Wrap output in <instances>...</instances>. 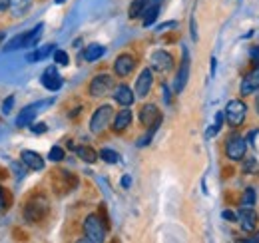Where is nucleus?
Listing matches in <instances>:
<instances>
[{
  "instance_id": "obj_1",
  "label": "nucleus",
  "mask_w": 259,
  "mask_h": 243,
  "mask_svg": "<svg viewBox=\"0 0 259 243\" xmlns=\"http://www.w3.org/2000/svg\"><path fill=\"white\" fill-rule=\"evenodd\" d=\"M48 212H50V204H48L46 195L36 193L24 206V219L28 223H38V221H42L48 215Z\"/></svg>"
},
{
  "instance_id": "obj_2",
  "label": "nucleus",
  "mask_w": 259,
  "mask_h": 243,
  "mask_svg": "<svg viewBox=\"0 0 259 243\" xmlns=\"http://www.w3.org/2000/svg\"><path fill=\"white\" fill-rule=\"evenodd\" d=\"M84 235H86V241L92 243H102L106 239V225L94 213L84 219Z\"/></svg>"
},
{
  "instance_id": "obj_3",
  "label": "nucleus",
  "mask_w": 259,
  "mask_h": 243,
  "mask_svg": "<svg viewBox=\"0 0 259 243\" xmlns=\"http://www.w3.org/2000/svg\"><path fill=\"white\" fill-rule=\"evenodd\" d=\"M112 116H114V110H112L110 104L100 106L96 112L92 114V118H90V132H92V134H102V132L108 128Z\"/></svg>"
},
{
  "instance_id": "obj_4",
  "label": "nucleus",
  "mask_w": 259,
  "mask_h": 243,
  "mask_svg": "<svg viewBox=\"0 0 259 243\" xmlns=\"http://www.w3.org/2000/svg\"><path fill=\"white\" fill-rule=\"evenodd\" d=\"M245 114H247V106H245L241 100H229V102H227L224 116H226V120L229 126H233V128L241 126L243 120H245Z\"/></svg>"
},
{
  "instance_id": "obj_5",
  "label": "nucleus",
  "mask_w": 259,
  "mask_h": 243,
  "mask_svg": "<svg viewBox=\"0 0 259 243\" xmlns=\"http://www.w3.org/2000/svg\"><path fill=\"white\" fill-rule=\"evenodd\" d=\"M245 150H247V144L241 136H229L226 142V155L233 161H239L245 157Z\"/></svg>"
},
{
  "instance_id": "obj_6",
  "label": "nucleus",
  "mask_w": 259,
  "mask_h": 243,
  "mask_svg": "<svg viewBox=\"0 0 259 243\" xmlns=\"http://www.w3.org/2000/svg\"><path fill=\"white\" fill-rule=\"evenodd\" d=\"M112 88H114V78L110 74H98L96 78L90 82L88 92H90L92 98H102V96H106Z\"/></svg>"
},
{
  "instance_id": "obj_7",
  "label": "nucleus",
  "mask_w": 259,
  "mask_h": 243,
  "mask_svg": "<svg viewBox=\"0 0 259 243\" xmlns=\"http://www.w3.org/2000/svg\"><path fill=\"white\" fill-rule=\"evenodd\" d=\"M46 104H50V100H46V102H36V104H30V106L22 108V112H20L18 118H16V126H18V128H28L30 124H34L36 114H38V112L42 110V106H46Z\"/></svg>"
},
{
  "instance_id": "obj_8",
  "label": "nucleus",
  "mask_w": 259,
  "mask_h": 243,
  "mask_svg": "<svg viewBox=\"0 0 259 243\" xmlns=\"http://www.w3.org/2000/svg\"><path fill=\"white\" fill-rule=\"evenodd\" d=\"M237 221L245 233H251V231H255V225H257V213L253 208L241 206V210L237 212Z\"/></svg>"
},
{
  "instance_id": "obj_9",
  "label": "nucleus",
  "mask_w": 259,
  "mask_h": 243,
  "mask_svg": "<svg viewBox=\"0 0 259 243\" xmlns=\"http://www.w3.org/2000/svg\"><path fill=\"white\" fill-rule=\"evenodd\" d=\"M40 82H42V86L46 88V90L50 92H56L62 88V76L58 74V70H56V66H48L44 72H42V78H40Z\"/></svg>"
},
{
  "instance_id": "obj_10",
  "label": "nucleus",
  "mask_w": 259,
  "mask_h": 243,
  "mask_svg": "<svg viewBox=\"0 0 259 243\" xmlns=\"http://www.w3.org/2000/svg\"><path fill=\"white\" fill-rule=\"evenodd\" d=\"M188 76H190V54L188 50L184 48V58H182V66L178 70V76H176V82H174V92L176 94H182L186 84H188Z\"/></svg>"
},
{
  "instance_id": "obj_11",
  "label": "nucleus",
  "mask_w": 259,
  "mask_h": 243,
  "mask_svg": "<svg viewBox=\"0 0 259 243\" xmlns=\"http://www.w3.org/2000/svg\"><path fill=\"white\" fill-rule=\"evenodd\" d=\"M152 84H154V74H152V70L150 68H146V70H142V74L138 76V80H136V96L138 98H146L150 90H152Z\"/></svg>"
},
{
  "instance_id": "obj_12",
  "label": "nucleus",
  "mask_w": 259,
  "mask_h": 243,
  "mask_svg": "<svg viewBox=\"0 0 259 243\" xmlns=\"http://www.w3.org/2000/svg\"><path fill=\"white\" fill-rule=\"evenodd\" d=\"M150 60H152V68L158 70V72H169L174 68V58L165 50H156Z\"/></svg>"
},
{
  "instance_id": "obj_13",
  "label": "nucleus",
  "mask_w": 259,
  "mask_h": 243,
  "mask_svg": "<svg viewBox=\"0 0 259 243\" xmlns=\"http://www.w3.org/2000/svg\"><path fill=\"white\" fill-rule=\"evenodd\" d=\"M20 159H22V164H24L28 170H32V172H42V170H44V157L38 152L22 150V152H20Z\"/></svg>"
},
{
  "instance_id": "obj_14",
  "label": "nucleus",
  "mask_w": 259,
  "mask_h": 243,
  "mask_svg": "<svg viewBox=\"0 0 259 243\" xmlns=\"http://www.w3.org/2000/svg\"><path fill=\"white\" fill-rule=\"evenodd\" d=\"M134 68H136V60L130 54H122V56H118L116 62H114V72L118 76H130L134 72Z\"/></svg>"
},
{
  "instance_id": "obj_15",
  "label": "nucleus",
  "mask_w": 259,
  "mask_h": 243,
  "mask_svg": "<svg viewBox=\"0 0 259 243\" xmlns=\"http://www.w3.org/2000/svg\"><path fill=\"white\" fill-rule=\"evenodd\" d=\"M162 120V114H160V110H158V106L156 104H146L142 110H140V122L144 124V126H152V124H156V122Z\"/></svg>"
},
{
  "instance_id": "obj_16",
  "label": "nucleus",
  "mask_w": 259,
  "mask_h": 243,
  "mask_svg": "<svg viewBox=\"0 0 259 243\" xmlns=\"http://www.w3.org/2000/svg\"><path fill=\"white\" fill-rule=\"evenodd\" d=\"M257 90H259V66L255 70H251L243 78V82H241V94L243 96H249L251 92H257Z\"/></svg>"
},
{
  "instance_id": "obj_17",
  "label": "nucleus",
  "mask_w": 259,
  "mask_h": 243,
  "mask_svg": "<svg viewBox=\"0 0 259 243\" xmlns=\"http://www.w3.org/2000/svg\"><path fill=\"white\" fill-rule=\"evenodd\" d=\"M134 92L130 90L126 84H120V86H116L114 88V100L120 104V106H124V108H128L134 104Z\"/></svg>"
},
{
  "instance_id": "obj_18",
  "label": "nucleus",
  "mask_w": 259,
  "mask_h": 243,
  "mask_svg": "<svg viewBox=\"0 0 259 243\" xmlns=\"http://www.w3.org/2000/svg\"><path fill=\"white\" fill-rule=\"evenodd\" d=\"M130 124H132V112H130L128 108H124V110H120V112L114 116L112 130H114L116 134H120V132H124V130L128 128Z\"/></svg>"
},
{
  "instance_id": "obj_19",
  "label": "nucleus",
  "mask_w": 259,
  "mask_h": 243,
  "mask_svg": "<svg viewBox=\"0 0 259 243\" xmlns=\"http://www.w3.org/2000/svg\"><path fill=\"white\" fill-rule=\"evenodd\" d=\"M106 54V48L102 44H90L86 50H84V60L86 62H96Z\"/></svg>"
},
{
  "instance_id": "obj_20",
  "label": "nucleus",
  "mask_w": 259,
  "mask_h": 243,
  "mask_svg": "<svg viewBox=\"0 0 259 243\" xmlns=\"http://www.w3.org/2000/svg\"><path fill=\"white\" fill-rule=\"evenodd\" d=\"M30 6H32V0H10L8 8L12 10L14 16H22V14H26L30 10Z\"/></svg>"
},
{
  "instance_id": "obj_21",
  "label": "nucleus",
  "mask_w": 259,
  "mask_h": 243,
  "mask_svg": "<svg viewBox=\"0 0 259 243\" xmlns=\"http://www.w3.org/2000/svg\"><path fill=\"white\" fill-rule=\"evenodd\" d=\"M74 152H76V155H80V159L86 161V164H94L98 159V153L90 146H78V148H74Z\"/></svg>"
},
{
  "instance_id": "obj_22",
  "label": "nucleus",
  "mask_w": 259,
  "mask_h": 243,
  "mask_svg": "<svg viewBox=\"0 0 259 243\" xmlns=\"http://www.w3.org/2000/svg\"><path fill=\"white\" fill-rule=\"evenodd\" d=\"M42 32H44V24H42V22H40L38 26H34L30 32H26V48H34V46H38V40H40Z\"/></svg>"
},
{
  "instance_id": "obj_23",
  "label": "nucleus",
  "mask_w": 259,
  "mask_h": 243,
  "mask_svg": "<svg viewBox=\"0 0 259 243\" xmlns=\"http://www.w3.org/2000/svg\"><path fill=\"white\" fill-rule=\"evenodd\" d=\"M50 54H54V44L42 46V48H38L36 52L28 54V62H40V60H44L46 56H50Z\"/></svg>"
},
{
  "instance_id": "obj_24",
  "label": "nucleus",
  "mask_w": 259,
  "mask_h": 243,
  "mask_svg": "<svg viewBox=\"0 0 259 243\" xmlns=\"http://www.w3.org/2000/svg\"><path fill=\"white\" fill-rule=\"evenodd\" d=\"M158 14H160V4H156V6H148L146 10H144V26L148 28V26H152L154 22H156V18H158Z\"/></svg>"
},
{
  "instance_id": "obj_25",
  "label": "nucleus",
  "mask_w": 259,
  "mask_h": 243,
  "mask_svg": "<svg viewBox=\"0 0 259 243\" xmlns=\"http://www.w3.org/2000/svg\"><path fill=\"white\" fill-rule=\"evenodd\" d=\"M20 48H26V32H24V34L14 36V38L4 46V50H6V52H14V50H20Z\"/></svg>"
},
{
  "instance_id": "obj_26",
  "label": "nucleus",
  "mask_w": 259,
  "mask_h": 243,
  "mask_svg": "<svg viewBox=\"0 0 259 243\" xmlns=\"http://www.w3.org/2000/svg\"><path fill=\"white\" fill-rule=\"evenodd\" d=\"M146 8H148V6H146L144 0H134V2L130 4V18H138V16H142Z\"/></svg>"
},
{
  "instance_id": "obj_27",
  "label": "nucleus",
  "mask_w": 259,
  "mask_h": 243,
  "mask_svg": "<svg viewBox=\"0 0 259 243\" xmlns=\"http://www.w3.org/2000/svg\"><path fill=\"white\" fill-rule=\"evenodd\" d=\"M106 164H118L120 161V155H118V152H114V150H110V148H104V150H100V153H98Z\"/></svg>"
},
{
  "instance_id": "obj_28",
  "label": "nucleus",
  "mask_w": 259,
  "mask_h": 243,
  "mask_svg": "<svg viewBox=\"0 0 259 243\" xmlns=\"http://www.w3.org/2000/svg\"><path fill=\"white\" fill-rule=\"evenodd\" d=\"M255 189L253 187H247L245 189V193H243V197H241V206H247V208H253V204H255Z\"/></svg>"
},
{
  "instance_id": "obj_29",
  "label": "nucleus",
  "mask_w": 259,
  "mask_h": 243,
  "mask_svg": "<svg viewBox=\"0 0 259 243\" xmlns=\"http://www.w3.org/2000/svg\"><path fill=\"white\" fill-rule=\"evenodd\" d=\"M48 159H50V161H62V159H64V150H62L60 146H54V148L50 150V153H48Z\"/></svg>"
},
{
  "instance_id": "obj_30",
  "label": "nucleus",
  "mask_w": 259,
  "mask_h": 243,
  "mask_svg": "<svg viewBox=\"0 0 259 243\" xmlns=\"http://www.w3.org/2000/svg\"><path fill=\"white\" fill-rule=\"evenodd\" d=\"M243 174H253L255 170H257V161H255V157H247L245 161H243Z\"/></svg>"
},
{
  "instance_id": "obj_31",
  "label": "nucleus",
  "mask_w": 259,
  "mask_h": 243,
  "mask_svg": "<svg viewBox=\"0 0 259 243\" xmlns=\"http://www.w3.org/2000/svg\"><path fill=\"white\" fill-rule=\"evenodd\" d=\"M54 62L60 66H68V54L64 50H54Z\"/></svg>"
},
{
  "instance_id": "obj_32",
  "label": "nucleus",
  "mask_w": 259,
  "mask_h": 243,
  "mask_svg": "<svg viewBox=\"0 0 259 243\" xmlns=\"http://www.w3.org/2000/svg\"><path fill=\"white\" fill-rule=\"evenodd\" d=\"M14 108V96H8L4 102H2V114H10Z\"/></svg>"
},
{
  "instance_id": "obj_33",
  "label": "nucleus",
  "mask_w": 259,
  "mask_h": 243,
  "mask_svg": "<svg viewBox=\"0 0 259 243\" xmlns=\"http://www.w3.org/2000/svg\"><path fill=\"white\" fill-rule=\"evenodd\" d=\"M220 130H222V126H218V124H213L211 128H207V132H205V138L209 140V138H213L215 134H220Z\"/></svg>"
},
{
  "instance_id": "obj_34",
  "label": "nucleus",
  "mask_w": 259,
  "mask_h": 243,
  "mask_svg": "<svg viewBox=\"0 0 259 243\" xmlns=\"http://www.w3.org/2000/svg\"><path fill=\"white\" fill-rule=\"evenodd\" d=\"M2 210H8V201H6V195H4V189L0 185V212Z\"/></svg>"
},
{
  "instance_id": "obj_35",
  "label": "nucleus",
  "mask_w": 259,
  "mask_h": 243,
  "mask_svg": "<svg viewBox=\"0 0 259 243\" xmlns=\"http://www.w3.org/2000/svg\"><path fill=\"white\" fill-rule=\"evenodd\" d=\"M30 130H32L34 134H44V132H46V126H44V124H36V126L30 124Z\"/></svg>"
},
{
  "instance_id": "obj_36",
  "label": "nucleus",
  "mask_w": 259,
  "mask_h": 243,
  "mask_svg": "<svg viewBox=\"0 0 259 243\" xmlns=\"http://www.w3.org/2000/svg\"><path fill=\"white\" fill-rule=\"evenodd\" d=\"M224 219H227V221H237V213L226 210V212H224Z\"/></svg>"
},
{
  "instance_id": "obj_37",
  "label": "nucleus",
  "mask_w": 259,
  "mask_h": 243,
  "mask_svg": "<svg viewBox=\"0 0 259 243\" xmlns=\"http://www.w3.org/2000/svg\"><path fill=\"white\" fill-rule=\"evenodd\" d=\"M176 24H178V22H165V24H162V26H160L158 30H167V28H174Z\"/></svg>"
},
{
  "instance_id": "obj_38",
  "label": "nucleus",
  "mask_w": 259,
  "mask_h": 243,
  "mask_svg": "<svg viewBox=\"0 0 259 243\" xmlns=\"http://www.w3.org/2000/svg\"><path fill=\"white\" fill-rule=\"evenodd\" d=\"M10 6V0H0V12H4Z\"/></svg>"
},
{
  "instance_id": "obj_39",
  "label": "nucleus",
  "mask_w": 259,
  "mask_h": 243,
  "mask_svg": "<svg viewBox=\"0 0 259 243\" xmlns=\"http://www.w3.org/2000/svg\"><path fill=\"white\" fill-rule=\"evenodd\" d=\"M130 183H132V178H130V176H124V178H122V187H130Z\"/></svg>"
},
{
  "instance_id": "obj_40",
  "label": "nucleus",
  "mask_w": 259,
  "mask_h": 243,
  "mask_svg": "<svg viewBox=\"0 0 259 243\" xmlns=\"http://www.w3.org/2000/svg\"><path fill=\"white\" fill-rule=\"evenodd\" d=\"M251 56H253V60H255V64L259 66V48H253V50H251Z\"/></svg>"
},
{
  "instance_id": "obj_41",
  "label": "nucleus",
  "mask_w": 259,
  "mask_h": 243,
  "mask_svg": "<svg viewBox=\"0 0 259 243\" xmlns=\"http://www.w3.org/2000/svg\"><path fill=\"white\" fill-rule=\"evenodd\" d=\"M163 100L169 104V90H167V86H163Z\"/></svg>"
},
{
  "instance_id": "obj_42",
  "label": "nucleus",
  "mask_w": 259,
  "mask_h": 243,
  "mask_svg": "<svg viewBox=\"0 0 259 243\" xmlns=\"http://www.w3.org/2000/svg\"><path fill=\"white\" fill-rule=\"evenodd\" d=\"M255 136H257V130H253V132H249V134H247V140H249V142L253 144V138H255Z\"/></svg>"
},
{
  "instance_id": "obj_43",
  "label": "nucleus",
  "mask_w": 259,
  "mask_h": 243,
  "mask_svg": "<svg viewBox=\"0 0 259 243\" xmlns=\"http://www.w3.org/2000/svg\"><path fill=\"white\" fill-rule=\"evenodd\" d=\"M146 2V6H156V4H160L162 0H144Z\"/></svg>"
},
{
  "instance_id": "obj_44",
  "label": "nucleus",
  "mask_w": 259,
  "mask_h": 243,
  "mask_svg": "<svg viewBox=\"0 0 259 243\" xmlns=\"http://www.w3.org/2000/svg\"><path fill=\"white\" fill-rule=\"evenodd\" d=\"M192 38H194V40L197 38V30H195V20H194V18H192Z\"/></svg>"
},
{
  "instance_id": "obj_45",
  "label": "nucleus",
  "mask_w": 259,
  "mask_h": 243,
  "mask_svg": "<svg viewBox=\"0 0 259 243\" xmlns=\"http://www.w3.org/2000/svg\"><path fill=\"white\" fill-rule=\"evenodd\" d=\"M247 241H253V243H259V231H257V233H255V237H249V239H247Z\"/></svg>"
},
{
  "instance_id": "obj_46",
  "label": "nucleus",
  "mask_w": 259,
  "mask_h": 243,
  "mask_svg": "<svg viewBox=\"0 0 259 243\" xmlns=\"http://www.w3.org/2000/svg\"><path fill=\"white\" fill-rule=\"evenodd\" d=\"M4 38H6V34H4V32L0 30V44H2V42H4Z\"/></svg>"
},
{
  "instance_id": "obj_47",
  "label": "nucleus",
  "mask_w": 259,
  "mask_h": 243,
  "mask_svg": "<svg viewBox=\"0 0 259 243\" xmlns=\"http://www.w3.org/2000/svg\"><path fill=\"white\" fill-rule=\"evenodd\" d=\"M255 108H257V114H259V96H257V100H255Z\"/></svg>"
},
{
  "instance_id": "obj_48",
  "label": "nucleus",
  "mask_w": 259,
  "mask_h": 243,
  "mask_svg": "<svg viewBox=\"0 0 259 243\" xmlns=\"http://www.w3.org/2000/svg\"><path fill=\"white\" fill-rule=\"evenodd\" d=\"M54 2H56V4H64L66 0H54Z\"/></svg>"
}]
</instances>
